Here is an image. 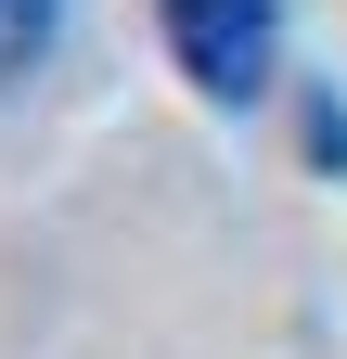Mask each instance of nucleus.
Listing matches in <instances>:
<instances>
[{"label":"nucleus","mask_w":347,"mask_h":359,"mask_svg":"<svg viewBox=\"0 0 347 359\" xmlns=\"http://www.w3.org/2000/svg\"><path fill=\"white\" fill-rule=\"evenodd\" d=\"M52 26H65V0H0V90L52 52Z\"/></svg>","instance_id":"obj_2"},{"label":"nucleus","mask_w":347,"mask_h":359,"mask_svg":"<svg viewBox=\"0 0 347 359\" xmlns=\"http://www.w3.org/2000/svg\"><path fill=\"white\" fill-rule=\"evenodd\" d=\"M155 13H167L181 77H193L219 116H244L257 90H270V65H283V0H155Z\"/></svg>","instance_id":"obj_1"}]
</instances>
